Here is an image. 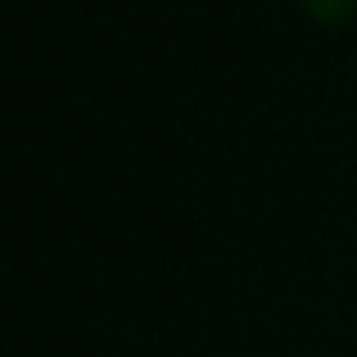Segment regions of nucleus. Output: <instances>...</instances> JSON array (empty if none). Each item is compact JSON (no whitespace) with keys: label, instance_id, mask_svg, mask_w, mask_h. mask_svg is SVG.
I'll list each match as a JSON object with an SVG mask.
<instances>
[{"label":"nucleus","instance_id":"obj_1","mask_svg":"<svg viewBox=\"0 0 357 357\" xmlns=\"http://www.w3.org/2000/svg\"><path fill=\"white\" fill-rule=\"evenodd\" d=\"M340 5H344V0H312V9H317V14H335Z\"/></svg>","mask_w":357,"mask_h":357}]
</instances>
